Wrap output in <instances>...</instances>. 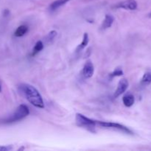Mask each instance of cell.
<instances>
[{
	"label": "cell",
	"instance_id": "obj_8",
	"mask_svg": "<svg viewBox=\"0 0 151 151\" xmlns=\"http://www.w3.org/2000/svg\"><path fill=\"white\" fill-rule=\"evenodd\" d=\"M114 22V18L111 15H106V18H105L104 21H103V24H102V29H106L108 28L111 27V25L113 24Z\"/></svg>",
	"mask_w": 151,
	"mask_h": 151
},
{
	"label": "cell",
	"instance_id": "obj_15",
	"mask_svg": "<svg viewBox=\"0 0 151 151\" xmlns=\"http://www.w3.org/2000/svg\"><path fill=\"white\" fill-rule=\"evenodd\" d=\"M122 75H123V72L121 69H115L114 72L113 73L111 74V77H115V76H121Z\"/></svg>",
	"mask_w": 151,
	"mask_h": 151
},
{
	"label": "cell",
	"instance_id": "obj_5",
	"mask_svg": "<svg viewBox=\"0 0 151 151\" xmlns=\"http://www.w3.org/2000/svg\"><path fill=\"white\" fill-rule=\"evenodd\" d=\"M116 7L125 10H134L137 8V2L135 0H124L118 3Z\"/></svg>",
	"mask_w": 151,
	"mask_h": 151
},
{
	"label": "cell",
	"instance_id": "obj_6",
	"mask_svg": "<svg viewBox=\"0 0 151 151\" xmlns=\"http://www.w3.org/2000/svg\"><path fill=\"white\" fill-rule=\"evenodd\" d=\"M128 87V81H127V79L123 78V79L120 80L119 83H118L117 88H116V91H115L114 94V97L115 98H116V97L122 95L123 93H125V91H126Z\"/></svg>",
	"mask_w": 151,
	"mask_h": 151
},
{
	"label": "cell",
	"instance_id": "obj_7",
	"mask_svg": "<svg viewBox=\"0 0 151 151\" xmlns=\"http://www.w3.org/2000/svg\"><path fill=\"white\" fill-rule=\"evenodd\" d=\"M94 72V68L92 63L90 60L85 63L83 69V75L86 78H90L93 76Z\"/></svg>",
	"mask_w": 151,
	"mask_h": 151
},
{
	"label": "cell",
	"instance_id": "obj_10",
	"mask_svg": "<svg viewBox=\"0 0 151 151\" xmlns=\"http://www.w3.org/2000/svg\"><path fill=\"white\" fill-rule=\"evenodd\" d=\"M28 31V27L26 25H21L15 31L14 35L16 37H22Z\"/></svg>",
	"mask_w": 151,
	"mask_h": 151
},
{
	"label": "cell",
	"instance_id": "obj_3",
	"mask_svg": "<svg viewBox=\"0 0 151 151\" xmlns=\"http://www.w3.org/2000/svg\"><path fill=\"white\" fill-rule=\"evenodd\" d=\"M76 123L78 126L86 128L91 132H95V128L97 127V121L89 119L81 114H77Z\"/></svg>",
	"mask_w": 151,
	"mask_h": 151
},
{
	"label": "cell",
	"instance_id": "obj_11",
	"mask_svg": "<svg viewBox=\"0 0 151 151\" xmlns=\"http://www.w3.org/2000/svg\"><path fill=\"white\" fill-rule=\"evenodd\" d=\"M70 0H56L54 2L52 3L51 5H50V9H51V10H57L58 8H59L61 6L64 5L66 3H67Z\"/></svg>",
	"mask_w": 151,
	"mask_h": 151
},
{
	"label": "cell",
	"instance_id": "obj_2",
	"mask_svg": "<svg viewBox=\"0 0 151 151\" xmlns=\"http://www.w3.org/2000/svg\"><path fill=\"white\" fill-rule=\"evenodd\" d=\"M29 114V108L25 105H21L17 108L16 111L13 114L10 115L7 119H4V123H13V122H19L28 116Z\"/></svg>",
	"mask_w": 151,
	"mask_h": 151
},
{
	"label": "cell",
	"instance_id": "obj_14",
	"mask_svg": "<svg viewBox=\"0 0 151 151\" xmlns=\"http://www.w3.org/2000/svg\"><path fill=\"white\" fill-rule=\"evenodd\" d=\"M44 48V44H43V42L41 41H38V42L35 44V47L33 48V52H32V55H35V54H37L38 52H41V50Z\"/></svg>",
	"mask_w": 151,
	"mask_h": 151
},
{
	"label": "cell",
	"instance_id": "obj_17",
	"mask_svg": "<svg viewBox=\"0 0 151 151\" xmlns=\"http://www.w3.org/2000/svg\"><path fill=\"white\" fill-rule=\"evenodd\" d=\"M12 149L11 146H0V151H9Z\"/></svg>",
	"mask_w": 151,
	"mask_h": 151
},
{
	"label": "cell",
	"instance_id": "obj_19",
	"mask_svg": "<svg viewBox=\"0 0 151 151\" xmlns=\"http://www.w3.org/2000/svg\"><path fill=\"white\" fill-rule=\"evenodd\" d=\"M1 86H0V92H1Z\"/></svg>",
	"mask_w": 151,
	"mask_h": 151
},
{
	"label": "cell",
	"instance_id": "obj_16",
	"mask_svg": "<svg viewBox=\"0 0 151 151\" xmlns=\"http://www.w3.org/2000/svg\"><path fill=\"white\" fill-rule=\"evenodd\" d=\"M56 35H57V32H56V31H55V30L51 31V32L49 33V35H47V38H48V40H52L53 38L56 36Z\"/></svg>",
	"mask_w": 151,
	"mask_h": 151
},
{
	"label": "cell",
	"instance_id": "obj_9",
	"mask_svg": "<svg viewBox=\"0 0 151 151\" xmlns=\"http://www.w3.org/2000/svg\"><path fill=\"white\" fill-rule=\"evenodd\" d=\"M122 101H123L124 105H125L126 107H131L134 105V101H135V99L133 94H128L127 95L124 96L123 99H122Z\"/></svg>",
	"mask_w": 151,
	"mask_h": 151
},
{
	"label": "cell",
	"instance_id": "obj_18",
	"mask_svg": "<svg viewBox=\"0 0 151 151\" xmlns=\"http://www.w3.org/2000/svg\"><path fill=\"white\" fill-rule=\"evenodd\" d=\"M148 17H149V18H151V13H149V14H148Z\"/></svg>",
	"mask_w": 151,
	"mask_h": 151
},
{
	"label": "cell",
	"instance_id": "obj_13",
	"mask_svg": "<svg viewBox=\"0 0 151 151\" xmlns=\"http://www.w3.org/2000/svg\"><path fill=\"white\" fill-rule=\"evenodd\" d=\"M88 41H89V39H88V35L87 33H84L83 35V41L81 43L79 46L77 48V52H80L83 50V49L85 48L88 44Z\"/></svg>",
	"mask_w": 151,
	"mask_h": 151
},
{
	"label": "cell",
	"instance_id": "obj_12",
	"mask_svg": "<svg viewBox=\"0 0 151 151\" xmlns=\"http://www.w3.org/2000/svg\"><path fill=\"white\" fill-rule=\"evenodd\" d=\"M142 84L144 86H147L151 83V72L150 71H147L143 75L142 78Z\"/></svg>",
	"mask_w": 151,
	"mask_h": 151
},
{
	"label": "cell",
	"instance_id": "obj_1",
	"mask_svg": "<svg viewBox=\"0 0 151 151\" xmlns=\"http://www.w3.org/2000/svg\"><path fill=\"white\" fill-rule=\"evenodd\" d=\"M19 91L24 95L27 100L35 107L43 109L44 100L38 90L29 84H22L19 86Z\"/></svg>",
	"mask_w": 151,
	"mask_h": 151
},
{
	"label": "cell",
	"instance_id": "obj_4",
	"mask_svg": "<svg viewBox=\"0 0 151 151\" xmlns=\"http://www.w3.org/2000/svg\"><path fill=\"white\" fill-rule=\"evenodd\" d=\"M97 126H100L101 127V128H113V129L119 130V131H122V132L125 133V134H133L132 131H131L129 128L124 126V125H120V124L119 123H115V122L97 121Z\"/></svg>",
	"mask_w": 151,
	"mask_h": 151
}]
</instances>
